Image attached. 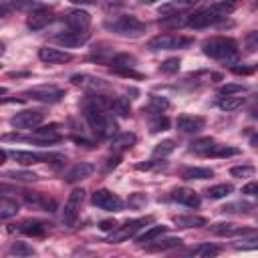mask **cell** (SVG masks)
Here are the masks:
<instances>
[{"label":"cell","instance_id":"obj_13","mask_svg":"<svg viewBox=\"0 0 258 258\" xmlns=\"http://www.w3.org/2000/svg\"><path fill=\"white\" fill-rule=\"evenodd\" d=\"M10 157L20 163V165H32L38 161H48V159H58L60 155H52V153H32V151H22V149H14L10 151Z\"/></svg>","mask_w":258,"mask_h":258},{"label":"cell","instance_id":"obj_15","mask_svg":"<svg viewBox=\"0 0 258 258\" xmlns=\"http://www.w3.org/2000/svg\"><path fill=\"white\" fill-rule=\"evenodd\" d=\"M38 56H40V60H44V62H48V64L69 62V60L73 58L71 52H64V50L54 48V46H44V48H40V50H38Z\"/></svg>","mask_w":258,"mask_h":258},{"label":"cell","instance_id":"obj_38","mask_svg":"<svg viewBox=\"0 0 258 258\" xmlns=\"http://www.w3.org/2000/svg\"><path fill=\"white\" fill-rule=\"evenodd\" d=\"M167 127H169V119H167L165 115H161V113H153V117H151V121H149V129H151V133L165 131Z\"/></svg>","mask_w":258,"mask_h":258},{"label":"cell","instance_id":"obj_24","mask_svg":"<svg viewBox=\"0 0 258 258\" xmlns=\"http://www.w3.org/2000/svg\"><path fill=\"white\" fill-rule=\"evenodd\" d=\"M246 103V97H242V95H224L222 99H220V109L222 111H236V109H240L242 105Z\"/></svg>","mask_w":258,"mask_h":258},{"label":"cell","instance_id":"obj_47","mask_svg":"<svg viewBox=\"0 0 258 258\" xmlns=\"http://www.w3.org/2000/svg\"><path fill=\"white\" fill-rule=\"evenodd\" d=\"M242 91H246L244 85H226V87L220 89V95H236V93H242Z\"/></svg>","mask_w":258,"mask_h":258},{"label":"cell","instance_id":"obj_7","mask_svg":"<svg viewBox=\"0 0 258 258\" xmlns=\"http://www.w3.org/2000/svg\"><path fill=\"white\" fill-rule=\"evenodd\" d=\"M42 121H44V113L34 111V109H26V111L16 113V115L10 119V125L16 127V129H34V127H38Z\"/></svg>","mask_w":258,"mask_h":258},{"label":"cell","instance_id":"obj_27","mask_svg":"<svg viewBox=\"0 0 258 258\" xmlns=\"http://www.w3.org/2000/svg\"><path fill=\"white\" fill-rule=\"evenodd\" d=\"M165 232H167V226H151V228H147L141 236H137V242H139V244L153 242V240H157L159 236H163Z\"/></svg>","mask_w":258,"mask_h":258},{"label":"cell","instance_id":"obj_28","mask_svg":"<svg viewBox=\"0 0 258 258\" xmlns=\"http://www.w3.org/2000/svg\"><path fill=\"white\" fill-rule=\"evenodd\" d=\"M220 252H222V250H220V246H214V244H200V246H196V248H191V250H189V254L200 256V258L218 256Z\"/></svg>","mask_w":258,"mask_h":258},{"label":"cell","instance_id":"obj_2","mask_svg":"<svg viewBox=\"0 0 258 258\" xmlns=\"http://www.w3.org/2000/svg\"><path fill=\"white\" fill-rule=\"evenodd\" d=\"M202 50L206 56L216 58V60H232L238 54V44L234 38H226V36H214L204 40Z\"/></svg>","mask_w":258,"mask_h":258},{"label":"cell","instance_id":"obj_11","mask_svg":"<svg viewBox=\"0 0 258 258\" xmlns=\"http://www.w3.org/2000/svg\"><path fill=\"white\" fill-rule=\"evenodd\" d=\"M24 95L34 99V101H40V103H58L64 97V91L58 87H46L44 85V87H32Z\"/></svg>","mask_w":258,"mask_h":258},{"label":"cell","instance_id":"obj_53","mask_svg":"<svg viewBox=\"0 0 258 258\" xmlns=\"http://www.w3.org/2000/svg\"><path fill=\"white\" fill-rule=\"evenodd\" d=\"M131 204H135V206H139V204H145V196H141V194H137L133 200H131Z\"/></svg>","mask_w":258,"mask_h":258},{"label":"cell","instance_id":"obj_34","mask_svg":"<svg viewBox=\"0 0 258 258\" xmlns=\"http://www.w3.org/2000/svg\"><path fill=\"white\" fill-rule=\"evenodd\" d=\"M212 175L214 171L210 167H189L183 171V179H208Z\"/></svg>","mask_w":258,"mask_h":258},{"label":"cell","instance_id":"obj_10","mask_svg":"<svg viewBox=\"0 0 258 258\" xmlns=\"http://www.w3.org/2000/svg\"><path fill=\"white\" fill-rule=\"evenodd\" d=\"M71 81H73V85H77V87H81V89H87V91H91V93H97V95L107 93V91L111 89L109 83H105L103 79L93 77V75H73Z\"/></svg>","mask_w":258,"mask_h":258},{"label":"cell","instance_id":"obj_46","mask_svg":"<svg viewBox=\"0 0 258 258\" xmlns=\"http://www.w3.org/2000/svg\"><path fill=\"white\" fill-rule=\"evenodd\" d=\"M169 107V103L163 99V97H151V111L153 113H161Z\"/></svg>","mask_w":258,"mask_h":258},{"label":"cell","instance_id":"obj_39","mask_svg":"<svg viewBox=\"0 0 258 258\" xmlns=\"http://www.w3.org/2000/svg\"><path fill=\"white\" fill-rule=\"evenodd\" d=\"M173 149H175V141H173V139H163L161 143H157V145L153 147V157H155V159H157V157H165V155H169Z\"/></svg>","mask_w":258,"mask_h":258},{"label":"cell","instance_id":"obj_52","mask_svg":"<svg viewBox=\"0 0 258 258\" xmlns=\"http://www.w3.org/2000/svg\"><path fill=\"white\" fill-rule=\"evenodd\" d=\"M123 4H125V0H105V6L107 8H119Z\"/></svg>","mask_w":258,"mask_h":258},{"label":"cell","instance_id":"obj_48","mask_svg":"<svg viewBox=\"0 0 258 258\" xmlns=\"http://www.w3.org/2000/svg\"><path fill=\"white\" fill-rule=\"evenodd\" d=\"M115 226H117L115 220H101V222H99V228H101L103 232H111V230H115Z\"/></svg>","mask_w":258,"mask_h":258},{"label":"cell","instance_id":"obj_32","mask_svg":"<svg viewBox=\"0 0 258 258\" xmlns=\"http://www.w3.org/2000/svg\"><path fill=\"white\" fill-rule=\"evenodd\" d=\"M187 16H183V14H171V16H165L159 24L163 26V28H181V26H187Z\"/></svg>","mask_w":258,"mask_h":258},{"label":"cell","instance_id":"obj_43","mask_svg":"<svg viewBox=\"0 0 258 258\" xmlns=\"http://www.w3.org/2000/svg\"><path fill=\"white\" fill-rule=\"evenodd\" d=\"M6 175L16 179V181H34V179H38V175L32 173V171H8Z\"/></svg>","mask_w":258,"mask_h":258},{"label":"cell","instance_id":"obj_9","mask_svg":"<svg viewBox=\"0 0 258 258\" xmlns=\"http://www.w3.org/2000/svg\"><path fill=\"white\" fill-rule=\"evenodd\" d=\"M16 139H24V141H32L36 145H50V143H56L60 141V133L56 131V125H50V127H34L32 135L28 137H20L16 135Z\"/></svg>","mask_w":258,"mask_h":258},{"label":"cell","instance_id":"obj_50","mask_svg":"<svg viewBox=\"0 0 258 258\" xmlns=\"http://www.w3.org/2000/svg\"><path fill=\"white\" fill-rule=\"evenodd\" d=\"M256 191H258V183L256 181H250V183H246L242 187V194H248V196H254Z\"/></svg>","mask_w":258,"mask_h":258},{"label":"cell","instance_id":"obj_5","mask_svg":"<svg viewBox=\"0 0 258 258\" xmlns=\"http://www.w3.org/2000/svg\"><path fill=\"white\" fill-rule=\"evenodd\" d=\"M83 198H85V191H83L81 187H77V189H73V191L69 194V200H67L64 210H62V224H64V226H69V228L75 226V222H77V218H79V210H81Z\"/></svg>","mask_w":258,"mask_h":258},{"label":"cell","instance_id":"obj_21","mask_svg":"<svg viewBox=\"0 0 258 258\" xmlns=\"http://www.w3.org/2000/svg\"><path fill=\"white\" fill-rule=\"evenodd\" d=\"M171 198H173L177 204L187 206V208H198V206H200V196H198L194 189H189V187H177V189L171 194Z\"/></svg>","mask_w":258,"mask_h":258},{"label":"cell","instance_id":"obj_17","mask_svg":"<svg viewBox=\"0 0 258 258\" xmlns=\"http://www.w3.org/2000/svg\"><path fill=\"white\" fill-rule=\"evenodd\" d=\"M212 232L216 236H254V230H246V228H240L232 222H222V224H214L212 226Z\"/></svg>","mask_w":258,"mask_h":258},{"label":"cell","instance_id":"obj_8","mask_svg":"<svg viewBox=\"0 0 258 258\" xmlns=\"http://www.w3.org/2000/svg\"><path fill=\"white\" fill-rule=\"evenodd\" d=\"M91 202L101 208V210H107V212H121L123 210V202L119 196H115L113 191L109 189H97L91 198Z\"/></svg>","mask_w":258,"mask_h":258},{"label":"cell","instance_id":"obj_19","mask_svg":"<svg viewBox=\"0 0 258 258\" xmlns=\"http://www.w3.org/2000/svg\"><path fill=\"white\" fill-rule=\"evenodd\" d=\"M50 22H52V14L48 10H44V8H38V10H32V14L26 20V26L30 30H42Z\"/></svg>","mask_w":258,"mask_h":258},{"label":"cell","instance_id":"obj_4","mask_svg":"<svg viewBox=\"0 0 258 258\" xmlns=\"http://www.w3.org/2000/svg\"><path fill=\"white\" fill-rule=\"evenodd\" d=\"M194 42V38L187 36H175V34H159L147 42V48L151 50H173V48H185Z\"/></svg>","mask_w":258,"mask_h":258},{"label":"cell","instance_id":"obj_55","mask_svg":"<svg viewBox=\"0 0 258 258\" xmlns=\"http://www.w3.org/2000/svg\"><path fill=\"white\" fill-rule=\"evenodd\" d=\"M73 4H81V6H85V4H97V0H71Z\"/></svg>","mask_w":258,"mask_h":258},{"label":"cell","instance_id":"obj_57","mask_svg":"<svg viewBox=\"0 0 258 258\" xmlns=\"http://www.w3.org/2000/svg\"><path fill=\"white\" fill-rule=\"evenodd\" d=\"M139 2H141V4H153L155 0H139Z\"/></svg>","mask_w":258,"mask_h":258},{"label":"cell","instance_id":"obj_49","mask_svg":"<svg viewBox=\"0 0 258 258\" xmlns=\"http://www.w3.org/2000/svg\"><path fill=\"white\" fill-rule=\"evenodd\" d=\"M232 73H236V75H252L254 73V67H238V64H234L232 67Z\"/></svg>","mask_w":258,"mask_h":258},{"label":"cell","instance_id":"obj_41","mask_svg":"<svg viewBox=\"0 0 258 258\" xmlns=\"http://www.w3.org/2000/svg\"><path fill=\"white\" fill-rule=\"evenodd\" d=\"M155 242V240H153ZM181 244V240L179 238H165V240H157L153 246H151V250H169V248H175V246H179Z\"/></svg>","mask_w":258,"mask_h":258},{"label":"cell","instance_id":"obj_36","mask_svg":"<svg viewBox=\"0 0 258 258\" xmlns=\"http://www.w3.org/2000/svg\"><path fill=\"white\" fill-rule=\"evenodd\" d=\"M8 4H10L12 10H18V12H32V10L42 8V6H40L38 2H34V0H10Z\"/></svg>","mask_w":258,"mask_h":258},{"label":"cell","instance_id":"obj_1","mask_svg":"<svg viewBox=\"0 0 258 258\" xmlns=\"http://www.w3.org/2000/svg\"><path fill=\"white\" fill-rule=\"evenodd\" d=\"M81 111L87 119V123L91 125V129L95 131L97 137L101 139H111L117 135V123L113 121V117L107 115L105 107L97 101V97H89L81 103Z\"/></svg>","mask_w":258,"mask_h":258},{"label":"cell","instance_id":"obj_12","mask_svg":"<svg viewBox=\"0 0 258 258\" xmlns=\"http://www.w3.org/2000/svg\"><path fill=\"white\" fill-rule=\"evenodd\" d=\"M91 38V34L87 30H69V32H62V34H56L54 36V42L64 46V48H75V46H81L85 44L87 40Z\"/></svg>","mask_w":258,"mask_h":258},{"label":"cell","instance_id":"obj_45","mask_svg":"<svg viewBox=\"0 0 258 258\" xmlns=\"http://www.w3.org/2000/svg\"><path fill=\"white\" fill-rule=\"evenodd\" d=\"M159 71H163V73H177L179 71V58H167V60H163L161 67H159Z\"/></svg>","mask_w":258,"mask_h":258},{"label":"cell","instance_id":"obj_22","mask_svg":"<svg viewBox=\"0 0 258 258\" xmlns=\"http://www.w3.org/2000/svg\"><path fill=\"white\" fill-rule=\"evenodd\" d=\"M93 171H95V165H93V163L81 161V163H75V165H73V167L67 171L64 179L73 183V181H79V179H85V177H89Z\"/></svg>","mask_w":258,"mask_h":258},{"label":"cell","instance_id":"obj_40","mask_svg":"<svg viewBox=\"0 0 258 258\" xmlns=\"http://www.w3.org/2000/svg\"><path fill=\"white\" fill-rule=\"evenodd\" d=\"M240 151L236 149V147H228V145H216L212 151H210V155L212 157H230V155H238Z\"/></svg>","mask_w":258,"mask_h":258},{"label":"cell","instance_id":"obj_18","mask_svg":"<svg viewBox=\"0 0 258 258\" xmlns=\"http://www.w3.org/2000/svg\"><path fill=\"white\" fill-rule=\"evenodd\" d=\"M198 0H169L163 6H159V14L161 16H171V14H181L187 12L189 8L196 6Z\"/></svg>","mask_w":258,"mask_h":258},{"label":"cell","instance_id":"obj_58","mask_svg":"<svg viewBox=\"0 0 258 258\" xmlns=\"http://www.w3.org/2000/svg\"><path fill=\"white\" fill-rule=\"evenodd\" d=\"M6 93V87H0V95H4Z\"/></svg>","mask_w":258,"mask_h":258},{"label":"cell","instance_id":"obj_29","mask_svg":"<svg viewBox=\"0 0 258 258\" xmlns=\"http://www.w3.org/2000/svg\"><path fill=\"white\" fill-rule=\"evenodd\" d=\"M18 214V204L14 200H8V198H0V220H6V218H12Z\"/></svg>","mask_w":258,"mask_h":258},{"label":"cell","instance_id":"obj_25","mask_svg":"<svg viewBox=\"0 0 258 258\" xmlns=\"http://www.w3.org/2000/svg\"><path fill=\"white\" fill-rule=\"evenodd\" d=\"M216 147V141L212 137H200V139H194L189 143V149L194 153H200V155H210V151Z\"/></svg>","mask_w":258,"mask_h":258},{"label":"cell","instance_id":"obj_59","mask_svg":"<svg viewBox=\"0 0 258 258\" xmlns=\"http://www.w3.org/2000/svg\"><path fill=\"white\" fill-rule=\"evenodd\" d=\"M2 52H4V44L0 42V54H2Z\"/></svg>","mask_w":258,"mask_h":258},{"label":"cell","instance_id":"obj_37","mask_svg":"<svg viewBox=\"0 0 258 258\" xmlns=\"http://www.w3.org/2000/svg\"><path fill=\"white\" fill-rule=\"evenodd\" d=\"M91 56H93L95 60H99V62H109V60L115 56V52H113L107 44H99V46H95V48H93Z\"/></svg>","mask_w":258,"mask_h":258},{"label":"cell","instance_id":"obj_33","mask_svg":"<svg viewBox=\"0 0 258 258\" xmlns=\"http://www.w3.org/2000/svg\"><path fill=\"white\" fill-rule=\"evenodd\" d=\"M109 62L113 64V67H111L113 71H115V69H131V67L135 64V58H133L131 54H127V52H121V54H115Z\"/></svg>","mask_w":258,"mask_h":258},{"label":"cell","instance_id":"obj_54","mask_svg":"<svg viewBox=\"0 0 258 258\" xmlns=\"http://www.w3.org/2000/svg\"><path fill=\"white\" fill-rule=\"evenodd\" d=\"M10 10H12V8H10V4H0V18H2V16H6Z\"/></svg>","mask_w":258,"mask_h":258},{"label":"cell","instance_id":"obj_20","mask_svg":"<svg viewBox=\"0 0 258 258\" xmlns=\"http://www.w3.org/2000/svg\"><path fill=\"white\" fill-rule=\"evenodd\" d=\"M204 125H206L204 117H198V115H181L177 119V129L183 133H198L204 129Z\"/></svg>","mask_w":258,"mask_h":258},{"label":"cell","instance_id":"obj_42","mask_svg":"<svg viewBox=\"0 0 258 258\" xmlns=\"http://www.w3.org/2000/svg\"><path fill=\"white\" fill-rule=\"evenodd\" d=\"M10 254H16V256H30V254H34V248L28 246V244H24V242H14V244L10 246Z\"/></svg>","mask_w":258,"mask_h":258},{"label":"cell","instance_id":"obj_31","mask_svg":"<svg viewBox=\"0 0 258 258\" xmlns=\"http://www.w3.org/2000/svg\"><path fill=\"white\" fill-rule=\"evenodd\" d=\"M232 189H234V187H232L230 183H218V185H212V187L206 191V196H208L210 200H222V198L230 196Z\"/></svg>","mask_w":258,"mask_h":258},{"label":"cell","instance_id":"obj_35","mask_svg":"<svg viewBox=\"0 0 258 258\" xmlns=\"http://www.w3.org/2000/svg\"><path fill=\"white\" fill-rule=\"evenodd\" d=\"M44 224L42 222H36V220H32V222H22V226H20V232H24L26 236H42L44 234Z\"/></svg>","mask_w":258,"mask_h":258},{"label":"cell","instance_id":"obj_56","mask_svg":"<svg viewBox=\"0 0 258 258\" xmlns=\"http://www.w3.org/2000/svg\"><path fill=\"white\" fill-rule=\"evenodd\" d=\"M6 157H8V153H6L4 149H0V165H2L4 161H6Z\"/></svg>","mask_w":258,"mask_h":258},{"label":"cell","instance_id":"obj_44","mask_svg":"<svg viewBox=\"0 0 258 258\" xmlns=\"http://www.w3.org/2000/svg\"><path fill=\"white\" fill-rule=\"evenodd\" d=\"M230 173L234 177H252L254 175V167L252 165H236L230 169Z\"/></svg>","mask_w":258,"mask_h":258},{"label":"cell","instance_id":"obj_16","mask_svg":"<svg viewBox=\"0 0 258 258\" xmlns=\"http://www.w3.org/2000/svg\"><path fill=\"white\" fill-rule=\"evenodd\" d=\"M64 22L73 28V30H87V26L91 24V16L89 12L77 8V10H69L64 14Z\"/></svg>","mask_w":258,"mask_h":258},{"label":"cell","instance_id":"obj_3","mask_svg":"<svg viewBox=\"0 0 258 258\" xmlns=\"http://www.w3.org/2000/svg\"><path fill=\"white\" fill-rule=\"evenodd\" d=\"M105 26L111 32L121 34V36H141L145 32V22H141L137 16H131V14H123L113 20H107Z\"/></svg>","mask_w":258,"mask_h":258},{"label":"cell","instance_id":"obj_23","mask_svg":"<svg viewBox=\"0 0 258 258\" xmlns=\"http://www.w3.org/2000/svg\"><path fill=\"white\" fill-rule=\"evenodd\" d=\"M137 141L135 133H119L115 137H111V149L113 151H125L129 147H133Z\"/></svg>","mask_w":258,"mask_h":258},{"label":"cell","instance_id":"obj_26","mask_svg":"<svg viewBox=\"0 0 258 258\" xmlns=\"http://www.w3.org/2000/svg\"><path fill=\"white\" fill-rule=\"evenodd\" d=\"M173 222L179 228H202V226L208 224L206 218H202V216H175Z\"/></svg>","mask_w":258,"mask_h":258},{"label":"cell","instance_id":"obj_30","mask_svg":"<svg viewBox=\"0 0 258 258\" xmlns=\"http://www.w3.org/2000/svg\"><path fill=\"white\" fill-rule=\"evenodd\" d=\"M107 107H109L115 115H119V117H129V115H131V107H129V103H127L125 99H111Z\"/></svg>","mask_w":258,"mask_h":258},{"label":"cell","instance_id":"obj_6","mask_svg":"<svg viewBox=\"0 0 258 258\" xmlns=\"http://www.w3.org/2000/svg\"><path fill=\"white\" fill-rule=\"evenodd\" d=\"M147 222H151V218H139V220H129V222H125L123 226H115V230H111V236H109V242L111 244H119V242H125L127 238H131V236H135V232L143 226V224H147Z\"/></svg>","mask_w":258,"mask_h":258},{"label":"cell","instance_id":"obj_14","mask_svg":"<svg viewBox=\"0 0 258 258\" xmlns=\"http://www.w3.org/2000/svg\"><path fill=\"white\" fill-rule=\"evenodd\" d=\"M24 202L32 208H38V210H44V212H54L56 210V202L50 200L48 196L40 194V191H26L24 194Z\"/></svg>","mask_w":258,"mask_h":258},{"label":"cell","instance_id":"obj_51","mask_svg":"<svg viewBox=\"0 0 258 258\" xmlns=\"http://www.w3.org/2000/svg\"><path fill=\"white\" fill-rule=\"evenodd\" d=\"M246 42H248V50H256V42H258V32H252L248 38H246Z\"/></svg>","mask_w":258,"mask_h":258}]
</instances>
